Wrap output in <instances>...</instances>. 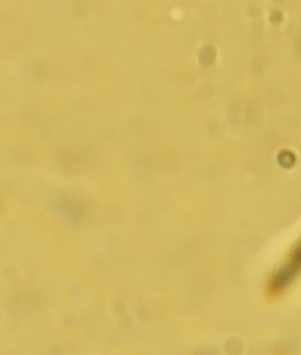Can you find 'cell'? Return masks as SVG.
Masks as SVG:
<instances>
[{"instance_id":"1","label":"cell","mask_w":301,"mask_h":355,"mask_svg":"<svg viewBox=\"0 0 301 355\" xmlns=\"http://www.w3.org/2000/svg\"><path fill=\"white\" fill-rule=\"evenodd\" d=\"M301 276V234L284 257L268 282L269 296L276 297L284 294Z\"/></svg>"}]
</instances>
